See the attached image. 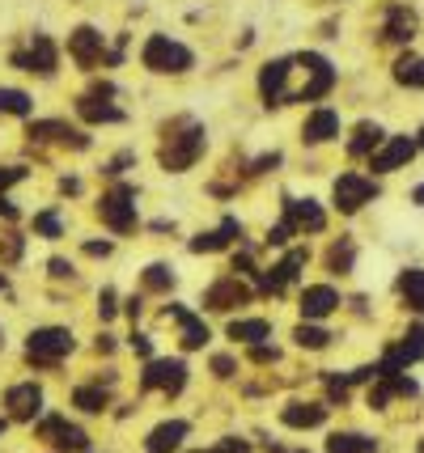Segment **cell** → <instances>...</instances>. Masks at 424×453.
<instances>
[{
    "instance_id": "obj_5",
    "label": "cell",
    "mask_w": 424,
    "mask_h": 453,
    "mask_svg": "<svg viewBox=\"0 0 424 453\" xmlns=\"http://www.w3.org/2000/svg\"><path fill=\"white\" fill-rule=\"evenodd\" d=\"M141 68L149 77H162V81H182L191 77L196 68H200V56H196V47L191 42H182L179 35H166V30H149L141 39Z\"/></svg>"
},
{
    "instance_id": "obj_49",
    "label": "cell",
    "mask_w": 424,
    "mask_h": 453,
    "mask_svg": "<svg viewBox=\"0 0 424 453\" xmlns=\"http://www.w3.org/2000/svg\"><path fill=\"white\" fill-rule=\"evenodd\" d=\"M144 314H149V296H144L141 288H136V293H127V296H123V318H127L132 326H141Z\"/></svg>"
},
{
    "instance_id": "obj_14",
    "label": "cell",
    "mask_w": 424,
    "mask_h": 453,
    "mask_svg": "<svg viewBox=\"0 0 424 453\" xmlns=\"http://www.w3.org/2000/svg\"><path fill=\"white\" fill-rule=\"evenodd\" d=\"M47 407H51V403H47V386H42L39 373L13 377V381L0 390V411L9 415L13 424H21V428H30Z\"/></svg>"
},
{
    "instance_id": "obj_50",
    "label": "cell",
    "mask_w": 424,
    "mask_h": 453,
    "mask_svg": "<svg viewBox=\"0 0 424 453\" xmlns=\"http://www.w3.org/2000/svg\"><path fill=\"white\" fill-rule=\"evenodd\" d=\"M21 220H26V212L13 199V191H0V225H21Z\"/></svg>"
},
{
    "instance_id": "obj_9",
    "label": "cell",
    "mask_w": 424,
    "mask_h": 453,
    "mask_svg": "<svg viewBox=\"0 0 424 453\" xmlns=\"http://www.w3.org/2000/svg\"><path fill=\"white\" fill-rule=\"evenodd\" d=\"M158 318L174 331V348H179L182 356H196V352H208V348H212L208 314H200L196 305H187L179 296H166V305L158 310Z\"/></svg>"
},
{
    "instance_id": "obj_33",
    "label": "cell",
    "mask_w": 424,
    "mask_h": 453,
    "mask_svg": "<svg viewBox=\"0 0 424 453\" xmlns=\"http://www.w3.org/2000/svg\"><path fill=\"white\" fill-rule=\"evenodd\" d=\"M39 115V102H35V94L30 89H21V85H0V119H18V123H26V119Z\"/></svg>"
},
{
    "instance_id": "obj_58",
    "label": "cell",
    "mask_w": 424,
    "mask_h": 453,
    "mask_svg": "<svg viewBox=\"0 0 424 453\" xmlns=\"http://www.w3.org/2000/svg\"><path fill=\"white\" fill-rule=\"evenodd\" d=\"M85 453H102V449H85Z\"/></svg>"
},
{
    "instance_id": "obj_46",
    "label": "cell",
    "mask_w": 424,
    "mask_h": 453,
    "mask_svg": "<svg viewBox=\"0 0 424 453\" xmlns=\"http://www.w3.org/2000/svg\"><path fill=\"white\" fill-rule=\"evenodd\" d=\"M179 453H255V445L238 433H225V436H217L212 445H204V449H179Z\"/></svg>"
},
{
    "instance_id": "obj_4",
    "label": "cell",
    "mask_w": 424,
    "mask_h": 453,
    "mask_svg": "<svg viewBox=\"0 0 424 453\" xmlns=\"http://www.w3.org/2000/svg\"><path fill=\"white\" fill-rule=\"evenodd\" d=\"M94 220L111 237H136L144 229L141 217V187L132 178H119V182H102V191L94 196Z\"/></svg>"
},
{
    "instance_id": "obj_39",
    "label": "cell",
    "mask_w": 424,
    "mask_h": 453,
    "mask_svg": "<svg viewBox=\"0 0 424 453\" xmlns=\"http://www.w3.org/2000/svg\"><path fill=\"white\" fill-rule=\"evenodd\" d=\"M319 381H323V403H327V407H348V403H352V390H357V386H352V377H348V373L323 369V373H319Z\"/></svg>"
},
{
    "instance_id": "obj_18",
    "label": "cell",
    "mask_w": 424,
    "mask_h": 453,
    "mask_svg": "<svg viewBox=\"0 0 424 453\" xmlns=\"http://www.w3.org/2000/svg\"><path fill=\"white\" fill-rule=\"evenodd\" d=\"M305 149H327V144H340L343 136V115L331 106V102H319L302 115V127H297Z\"/></svg>"
},
{
    "instance_id": "obj_38",
    "label": "cell",
    "mask_w": 424,
    "mask_h": 453,
    "mask_svg": "<svg viewBox=\"0 0 424 453\" xmlns=\"http://www.w3.org/2000/svg\"><path fill=\"white\" fill-rule=\"evenodd\" d=\"M187 246V255H196V258H217V255H225L229 250V242L221 237V229L212 225V229H196V234L182 242Z\"/></svg>"
},
{
    "instance_id": "obj_52",
    "label": "cell",
    "mask_w": 424,
    "mask_h": 453,
    "mask_svg": "<svg viewBox=\"0 0 424 453\" xmlns=\"http://www.w3.org/2000/svg\"><path fill=\"white\" fill-rule=\"evenodd\" d=\"M144 234H153V237H179V220L153 217V220H144Z\"/></svg>"
},
{
    "instance_id": "obj_53",
    "label": "cell",
    "mask_w": 424,
    "mask_h": 453,
    "mask_svg": "<svg viewBox=\"0 0 424 453\" xmlns=\"http://www.w3.org/2000/svg\"><path fill=\"white\" fill-rule=\"evenodd\" d=\"M0 296H4V301H13V280H9L4 267H0Z\"/></svg>"
},
{
    "instance_id": "obj_17",
    "label": "cell",
    "mask_w": 424,
    "mask_h": 453,
    "mask_svg": "<svg viewBox=\"0 0 424 453\" xmlns=\"http://www.w3.org/2000/svg\"><path fill=\"white\" fill-rule=\"evenodd\" d=\"M416 153H420V149H416V136H412V132H386V140L369 153L365 165H369V174L374 178H386V174L407 170V165L416 161Z\"/></svg>"
},
{
    "instance_id": "obj_7",
    "label": "cell",
    "mask_w": 424,
    "mask_h": 453,
    "mask_svg": "<svg viewBox=\"0 0 424 453\" xmlns=\"http://www.w3.org/2000/svg\"><path fill=\"white\" fill-rule=\"evenodd\" d=\"M293 68L302 73V81L289 89V106H319L335 94L340 85V68L323 56V51H293Z\"/></svg>"
},
{
    "instance_id": "obj_23",
    "label": "cell",
    "mask_w": 424,
    "mask_h": 453,
    "mask_svg": "<svg viewBox=\"0 0 424 453\" xmlns=\"http://www.w3.org/2000/svg\"><path fill=\"white\" fill-rule=\"evenodd\" d=\"M191 433H196V424H191L187 415H162V419L141 436V449L144 453H179V449H187Z\"/></svg>"
},
{
    "instance_id": "obj_44",
    "label": "cell",
    "mask_w": 424,
    "mask_h": 453,
    "mask_svg": "<svg viewBox=\"0 0 424 453\" xmlns=\"http://www.w3.org/2000/svg\"><path fill=\"white\" fill-rule=\"evenodd\" d=\"M42 267H47V280H51V284H68V288H73V284L81 280V272H77V258H68V255H51Z\"/></svg>"
},
{
    "instance_id": "obj_26",
    "label": "cell",
    "mask_w": 424,
    "mask_h": 453,
    "mask_svg": "<svg viewBox=\"0 0 424 453\" xmlns=\"http://www.w3.org/2000/svg\"><path fill=\"white\" fill-rule=\"evenodd\" d=\"M68 229H73V217H68L64 203H42V208H35L26 217V234L47 242V246H60L64 237H68Z\"/></svg>"
},
{
    "instance_id": "obj_35",
    "label": "cell",
    "mask_w": 424,
    "mask_h": 453,
    "mask_svg": "<svg viewBox=\"0 0 424 453\" xmlns=\"http://www.w3.org/2000/svg\"><path fill=\"white\" fill-rule=\"evenodd\" d=\"M30 255V234H21L18 225H0V267L13 272Z\"/></svg>"
},
{
    "instance_id": "obj_1",
    "label": "cell",
    "mask_w": 424,
    "mask_h": 453,
    "mask_svg": "<svg viewBox=\"0 0 424 453\" xmlns=\"http://www.w3.org/2000/svg\"><path fill=\"white\" fill-rule=\"evenodd\" d=\"M212 149V136H208V123L191 111H179V115L162 119L158 127V144H153V165L162 170L166 178H182L191 174Z\"/></svg>"
},
{
    "instance_id": "obj_36",
    "label": "cell",
    "mask_w": 424,
    "mask_h": 453,
    "mask_svg": "<svg viewBox=\"0 0 424 453\" xmlns=\"http://www.w3.org/2000/svg\"><path fill=\"white\" fill-rule=\"evenodd\" d=\"M208 377H212V381H221V386L238 381V377H243V352H238V348L208 352Z\"/></svg>"
},
{
    "instance_id": "obj_24",
    "label": "cell",
    "mask_w": 424,
    "mask_h": 453,
    "mask_svg": "<svg viewBox=\"0 0 424 453\" xmlns=\"http://www.w3.org/2000/svg\"><path fill=\"white\" fill-rule=\"evenodd\" d=\"M331 407H327L323 398H284L281 407H276V419H281V428L289 433H314V428H323Z\"/></svg>"
},
{
    "instance_id": "obj_3",
    "label": "cell",
    "mask_w": 424,
    "mask_h": 453,
    "mask_svg": "<svg viewBox=\"0 0 424 453\" xmlns=\"http://www.w3.org/2000/svg\"><path fill=\"white\" fill-rule=\"evenodd\" d=\"M21 136H26V149H30L35 157H42V153H73V157L94 153V132L68 115L26 119V123H21Z\"/></svg>"
},
{
    "instance_id": "obj_12",
    "label": "cell",
    "mask_w": 424,
    "mask_h": 453,
    "mask_svg": "<svg viewBox=\"0 0 424 453\" xmlns=\"http://www.w3.org/2000/svg\"><path fill=\"white\" fill-rule=\"evenodd\" d=\"M64 56H68V64L81 73V77H94V73H102L106 68V47H111V35L102 30V26H94V21H77L68 35H64Z\"/></svg>"
},
{
    "instance_id": "obj_47",
    "label": "cell",
    "mask_w": 424,
    "mask_h": 453,
    "mask_svg": "<svg viewBox=\"0 0 424 453\" xmlns=\"http://www.w3.org/2000/svg\"><path fill=\"white\" fill-rule=\"evenodd\" d=\"M281 165H284V153H281V149H272V153H259V157L246 161V174H251V182H255V178L276 174Z\"/></svg>"
},
{
    "instance_id": "obj_16",
    "label": "cell",
    "mask_w": 424,
    "mask_h": 453,
    "mask_svg": "<svg viewBox=\"0 0 424 453\" xmlns=\"http://www.w3.org/2000/svg\"><path fill=\"white\" fill-rule=\"evenodd\" d=\"M293 89V56H267L255 73V94L263 111H284Z\"/></svg>"
},
{
    "instance_id": "obj_57",
    "label": "cell",
    "mask_w": 424,
    "mask_h": 453,
    "mask_svg": "<svg viewBox=\"0 0 424 453\" xmlns=\"http://www.w3.org/2000/svg\"><path fill=\"white\" fill-rule=\"evenodd\" d=\"M412 136H416V149L424 153V127H420V132H412Z\"/></svg>"
},
{
    "instance_id": "obj_8",
    "label": "cell",
    "mask_w": 424,
    "mask_h": 453,
    "mask_svg": "<svg viewBox=\"0 0 424 453\" xmlns=\"http://www.w3.org/2000/svg\"><path fill=\"white\" fill-rule=\"evenodd\" d=\"M187 386H191V365H187V356L174 352V356H153V360H141V373H136V395L149 398L158 395L166 403H179L187 395Z\"/></svg>"
},
{
    "instance_id": "obj_32",
    "label": "cell",
    "mask_w": 424,
    "mask_h": 453,
    "mask_svg": "<svg viewBox=\"0 0 424 453\" xmlns=\"http://www.w3.org/2000/svg\"><path fill=\"white\" fill-rule=\"evenodd\" d=\"M395 296H399V305L407 314L424 318V267H404L395 276Z\"/></svg>"
},
{
    "instance_id": "obj_25",
    "label": "cell",
    "mask_w": 424,
    "mask_h": 453,
    "mask_svg": "<svg viewBox=\"0 0 424 453\" xmlns=\"http://www.w3.org/2000/svg\"><path fill=\"white\" fill-rule=\"evenodd\" d=\"M225 339H229V348H251V343H263V339H276V318L267 314H234L225 318Z\"/></svg>"
},
{
    "instance_id": "obj_6",
    "label": "cell",
    "mask_w": 424,
    "mask_h": 453,
    "mask_svg": "<svg viewBox=\"0 0 424 453\" xmlns=\"http://www.w3.org/2000/svg\"><path fill=\"white\" fill-rule=\"evenodd\" d=\"M9 68L21 73V77H35V81H56L64 68V47L60 39H51L47 30H30L21 42L9 47Z\"/></svg>"
},
{
    "instance_id": "obj_15",
    "label": "cell",
    "mask_w": 424,
    "mask_h": 453,
    "mask_svg": "<svg viewBox=\"0 0 424 453\" xmlns=\"http://www.w3.org/2000/svg\"><path fill=\"white\" fill-rule=\"evenodd\" d=\"M420 35V13L412 9V0H382L378 9V42L382 47H412Z\"/></svg>"
},
{
    "instance_id": "obj_22",
    "label": "cell",
    "mask_w": 424,
    "mask_h": 453,
    "mask_svg": "<svg viewBox=\"0 0 424 453\" xmlns=\"http://www.w3.org/2000/svg\"><path fill=\"white\" fill-rule=\"evenodd\" d=\"M73 119L89 127V132H98V127H123V123H132V115L123 111L119 102L111 98H94V94H73Z\"/></svg>"
},
{
    "instance_id": "obj_2",
    "label": "cell",
    "mask_w": 424,
    "mask_h": 453,
    "mask_svg": "<svg viewBox=\"0 0 424 453\" xmlns=\"http://www.w3.org/2000/svg\"><path fill=\"white\" fill-rule=\"evenodd\" d=\"M77 352H81V339H77V331L68 322H35L21 335V365L39 377L60 373Z\"/></svg>"
},
{
    "instance_id": "obj_48",
    "label": "cell",
    "mask_w": 424,
    "mask_h": 453,
    "mask_svg": "<svg viewBox=\"0 0 424 453\" xmlns=\"http://www.w3.org/2000/svg\"><path fill=\"white\" fill-rule=\"evenodd\" d=\"M119 348H123V343H119V335H115L111 326H98V331H94V343H89V352H94V356L111 360V356L119 352Z\"/></svg>"
},
{
    "instance_id": "obj_51",
    "label": "cell",
    "mask_w": 424,
    "mask_h": 453,
    "mask_svg": "<svg viewBox=\"0 0 424 453\" xmlns=\"http://www.w3.org/2000/svg\"><path fill=\"white\" fill-rule=\"evenodd\" d=\"M56 191H60L64 199H81V196H85V178H81V174H73V170H68V174H60V178H56Z\"/></svg>"
},
{
    "instance_id": "obj_42",
    "label": "cell",
    "mask_w": 424,
    "mask_h": 453,
    "mask_svg": "<svg viewBox=\"0 0 424 453\" xmlns=\"http://www.w3.org/2000/svg\"><path fill=\"white\" fill-rule=\"evenodd\" d=\"M281 360H284V348L276 339H263V343L243 348V365H251V369H276Z\"/></svg>"
},
{
    "instance_id": "obj_30",
    "label": "cell",
    "mask_w": 424,
    "mask_h": 453,
    "mask_svg": "<svg viewBox=\"0 0 424 453\" xmlns=\"http://www.w3.org/2000/svg\"><path fill=\"white\" fill-rule=\"evenodd\" d=\"M289 339H293V348H297V352H331V348H335V331H331V326H327V322H305V318H297V322H293V331H289Z\"/></svg>"
},
{
    "instance_id": "obj_11",
    "label": "cell",
    "mask_w": 424,
    "mask_h": 453,
    "mask_svg": "<svg viewBox=\"0 0 424 453\" xmlns=\"http://www.w3.org/2000/svg\"><path fill=\"white\" fill-rule=\"evenodd\" d=\"M30 436H35L39 445H47V449H56V453L94 449V436H89V428H85L81 419H73L68 411H51V407L30 424Z\"/></svg>"
},
{
    "instance_id": "obj_40",
    "label": "cell",
    "mask_w": 424,
    "mask_h": 453,
    "mask_svg": "<svg viewBox=\"0 0 424 453\" xmlns=\"http://www.w3.org/2000/svg\"><path fill=\"white\" fill-rule=\"evenodd\" d=\"M77 255L89 258V263H111V258L119 255V237H98V234H85L77 237Z\"/></svg>"
},
{
    "instance_id": "obj_34",
    "label": "cell",
    "mask_w": 424,
    "mask_h": 453,
    "mask_svg": "<svg viewBox=\"0 0 424 453\" xmlns=\"http://www.w3.org/2000/svg\"><path fill=\"white\" fill-rule=\"evenodd\" d=\"M390 81L399 89H424V56H416L412 47H404L399 56L390 59Z\"/></svg>"
},
{
    "instance_id": "obj_59",
    "label": "cell",
    "mask_w": 424,
    "mask_h": 453,
    "mask_svg": "<svg viewBox=\"0 0 424 453\" xmlns=\"http://www.w3.org/2000/svg\"><path fill=\"white\" fill-rule=\"evenodd\" d=\"M420 453H424V441H420Z\"/></svg>"
},
{
    "instance_id": "obj_41",
    "label": "cell",
    "mask_w": 424,
    "mask_h": 453,
    "mask_svg": "<svg viewBox=\"0 0 424 453\" xmlns=\"http://www.w3.org/2000/svg\"><path fill=\"white\" fill-rule=\"evenodd\" d=\"M94 301H98V305H94L98 326H111V322H119V318H123V293L115 288V284H102Z\"/></svg>"
},
{
    "instance_id": "obj_28",
    "label": "cell",
    "mask_w": 424,
    "mask_h": 453,
    "mask_svg": "<svg viewBox=\"0 0 424 453\" xmlns=\"http://www.w3.org/2000/svg\"><path fill=\"white\" fill-rule=\"evenodd\" d=\"M357 255H361V246H357V237L352 234L331 237L327 250H323V272L331 280H348L352 272H357Z\"/></svg>"
},
{
    "instance_id": "obj_43",
    "label": "cell",
    "mask_w": 424,
    "mask_h": 453,
    "mask_svg": "<svg viewBox=\"0 0 424 453\" xmlns=\"http://www.w3.org/2000/svg\"><path fill=\"white\" fill-rule=\"evenodd\" d=\"M123 348L136 356V360H153V356H158V335L144 331V326H132V331L123 335Z\"/></svg>"
},
{
    "instance_id": "obj_55",
    "label": "cell",
    "mask_w": 424,
    "mask_h": 453,
    "mask_svg": "<svg viewBox=\"0 0 424 453\" xmlns=\"http://www.w3.org/2000/svg\"><path fill=\"white\" fill-rule=\"evenodd\" d=\"M9 352V326H4V322H0V356Z\"/></svg>"
},
{
    "instance_id": "obj_56",
    "label": "cell",
    "mask_w": 424,
    "mask_h": 453,
    "mask_svg": "<svg viewBox=\"0 0 424 453\" xmlns=\"http://www.w3.org/2000/svg\"><path fill=\"white\" fill-rule=\"evenodd\" d=\"M9 428H13V419H9V415H4V411H0V436H4V433H9Z\"/></svg>"
},
{
    "instance_id": "obj_10",
    "label": "cell",
    "mask_w": 424,
    "mask_h": 453,
    "mask_svg": "<svg viewBox=\"0 0 424 453\" xmlns=\"http://www.w3.org/2000/svg\"><path fill=\"white\" fill-rule=\"evenodd\" d=\"M255 301H259V296H255V284H251V280L234 276V272H217V276L200 288L196 310H200V314H212V318H234V314H243L246 305H255Z\"/></svg>"
},
{
    "instance_id": "obj_19",
    "label": "cell",
    "mask_w": 424,
    "mask_h": 453,
    "mask_svg": "<svg viewBox=\"0 0 424 453\" xmlns=\"http://www.w3.org/2000/svg\"><path fill=\"white\" fill-rule=\"evenodd\" d=\"M281 217L297 229V237H323L331 217H327V208L319 203L314 196H281Z\"/></svg>"
},
{
    "instance_id": "obj_37",
    "label": "cell",
    "mask_w": 424,
    "mask_h": 453,
    "mask_svg": "<svg viewBox=\"0 0 424 453\" xmlns=\"http://www.w3.org/2000/svg\"><path fill=\"white\" fill-rule=\"evenodd\" d=\"M136 165H141V153L127 144V149H115L111 157L98 161V178H102V182H119V178H127Z\"/></svg>"
},
{
    "instance_id": "obj_20",
    "label": "cell",
    "mask_w": 424,
    "mask_h": 453,
    "mask_svg": "<svg viewBox=\"0 0 424 453\" xmlns=\"http://www.w3.org/2000/svg\"><path fill=\"white\" fill-rule=\"evenodd\" d=\"M343 310V293L331 284V280H310L297 288V318L305 322H327Z\"/></svg>"
},
{
    "instance_id": "obj_13",
    "label": "cell",
    "mask_w": 424,
    "mask_h": 453,
    "mask_svg": "<svg viewBox=\"0 0 424 453\" xmlns=\"http://www.w3.org/2000/svg\"><path fill=\"white\" fill-rule=\"evenodd\" d=\"M378 199H382V182L374 174H365V170H340L331 178V208L340 217H361Z\"/></svg>"
},
{
    "instance_id": "obj_29",
    "label": "cell",
    "mask_w": 424,
    "mask_h": 453,
    "mask_svg": "<svg viewBox=\"0 0 424 453\" xmlns=\"http://www.w3.org/2000/svg\"><path fill=\"white\" fill-rule=\"evenodd\" d=\"M382 140H386L382 123H378V119H361V123L348 132V140H343V157L348 161H369V153H374Z\"/></svg>"
},
{
    "instance_id": "obj_21",
    "label": "cell",
    "mask_w": 424,
    "mask_h": 453,
    "mask_svg": "<svg viewBox=\"0 0 424 453\" xmlns=\"http://www.w3.org/2000/svg\"><path fill=\"white\" fill-rule=\"evenodd\" d=\"M68 411L81 415V419H106L115 411V390L94 381V377H81V381L68 386Z\"/></svg>"
},
{
    "instance_id": "obj_45",
    "label": "cell",
    "mask_w": 424,
    "mask_h": 453,
    "mask_svg": "<svg viewBox=\"0 0 424 453\" xmlns=\"http://www.w3.org/2000/svg\"><path fill=\"white\" fill-rule=\"evenodd\" d=\"M35 170L30 161H0V191H18L21 182H30Z\"/></svg>"
},
{
    "instance_id": "obj_27",
    "label": "cell",
    "mask_w": 424,
    "mask_h": 453,
    "mask_svg": "<svg viewBox=\"0 0 424 453\" xmlns=\"http://www.w3.org/2000/svg\"><path fill=\"white\" fill-rule=\"evenodd\" d=\"M136 288L149 301H166V296H174V288H179V267L170 258H153V263H144L141 272H136Z\"/></svg>"
},
{
    "instance_id": "obj_31",
    "label": "cell",
    "mask_w": 424,
    "mask_h": 453,
    "mask_svg": "<svg viewBox=\"0 0 424 453\" xmlns=\"http://www.w3.org/2000/svg\"><path fill=\"white\" fill-rule=\"evenodd\" d=\"M323 453H382V441L357 433V428H335V433H327Z\"/></svg>"
},
{
    "instance_id": "obj_54",
    "label": "cell",
    "mask_w": 424,
    "mask_h": 453,
    "mask_svg": "<svg viewBox=\"0 0 424 453\" xmlns=\"http://www.w3.org/2000/svg\"><path fill=\"white\" fill-rule=\"evenodd\" d=\"M412 203H416V208H424V182H416V187H412Z\"/></svg>"
}]
</instances>
